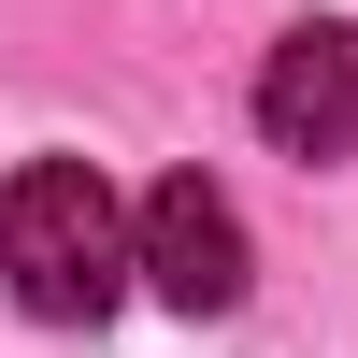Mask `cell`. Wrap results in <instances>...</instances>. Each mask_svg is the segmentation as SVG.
<instances>
[{"label": "cell", "mask_w": 358, "mask_h": 358, "mask_svg": "<svg viewBox=\"0 0 358 358\" xmlns=\"http://www.w3.org/2000/svg\"><path fill=\"white\" fill-rule=\"evenodd\" d=\"M0 273H15L29 315L101 330V315L129 301V215H115V187L86 158H29L15 187H0Z\"/></svg>", "instance_id": "cell-1"}, {"label": "cell", "mask_w": 358, "mask_h": 358, "mask_svg": "<svg viewBox=\"0 0 358 358\" xmlns=\"http://www.w3.org/2000/svg\"><path fill=\"white\" fill-rule=\"evenodd\" d=\"M129 273L158 287L172 315H229V301H244V215H229V187L172 172V187L129 215Z\"/></svg>", "instance_id": "cell-2"}, {"label": "cell", "mask_w": 358, "mask_h": 358, "mask_svg": "<svg viewBox=\"0 0 358 358\" xmlns=\"http://www.w3.org/2000/svg\"><path fill=\"white\" fill-rule=\"evenodd\" d=\"M258 129H273L287 158H344L358 143V29L344 15L287 29V43L258 57Z\"/></svg>", "instance_id": "cell-3"}]
</instances>
